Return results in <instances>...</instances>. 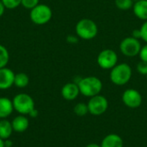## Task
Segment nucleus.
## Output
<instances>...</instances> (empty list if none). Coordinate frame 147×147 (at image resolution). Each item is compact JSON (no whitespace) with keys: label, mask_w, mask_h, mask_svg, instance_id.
<instances>
[{"label":"nucleus","mask_w":147,"mask_h":147,"mask_svg":"<svg viewBox=\"0 0 147 147\" xmlns=\"http://www.w3.org/2000/svg\"><path fill=\"white\" fill-rule=\"evenodd\" d=\"M13 133V127L11 121L6 119L0 120V138L3 140L10 138Z\"/></svg>","instance_id":"dca6fc26"},{"label":"nucleus","mask_w":147,"mask_h":147,"mask_svg":"<svg viewBox=\"0 0 147 147\" xmlns=\"http://www.w3.org/2000/svg\"><path fill=\"white\" fill-rule=\"evenodd\" d=\"M13 131L16 133H23L25 132L29 126V121L26 115H19L16 116L11 121Z\"/></svg>","instance_id":"f8f14e48"},{"label":"nucleus","mask_w":147,"mask_h":147,"mask_svg":"<svg viewBox=\"0 0 147 147\" xmlns=\"http://www.w3.org/2000/svg\"><path fill=\"white\" fill-rule=\"evenodd\" d=\"M76 34L83 40H92L98 34V27L96 23L90 18H83L79 20L75 27Z\"/></svg>","instance_id":"7ed1b4c3"},{"label":"nucleus","mask_w":147,"mask_h":147,"mask_svg":"<svg viewBox=\"0 0 147 147\" xmlns=\"http://www.w3.org/2000/svg\"><path fill=\"white\" fill-rule=\"evenodd\" d=\"M87 105L89 109V113H90L92 115L98 116L102 115L107 111L109 108V102L105 96L99 94L90 97Z\"/></svg>","instance_id":"6e6552de"},{"label":"nucleus","mask_w":147,"mask_h":147,"mask_svg":"<svg viewBox=\"0 0 147 147\" xmlns=\"http://www.w3.org/2000/svg\"><path fill=\"white\" fill-rule=\"evenodd\" d=\"M39 0H22V3L21 5H22V7L24 9H34L35 6H37L39 4Z\"/></svg>","instance_id":"4be33fe9"},{"label":"nucleus","mask_w":147,"mask_h":147,"mask_svg":"<svg viewBox=\"0 0 147 147\" xmlns=\"http://www.w3.org/2000/svg\"><path fill=\"white\" fill-rule=\"evenodd\" d=\"M133 71L131 66L126 63L117 64L110 71L109 78L110 81L118 86L127 84L132 78Z\"/></svg>","instance_id":"f03ea898"},{"label":"nucleus","mask_w":147,"mask_h":147,"mask_svg":"<svg viewBox=\"0 0 147 147\" xmlns=\"http://www.w3.org/2000/svg\"><path fill=\"white\" fill-rule=\"evenodd\" d=\"M140 31V39H142L145 42L147 43V21H145L144 23L141 25Z\"/></svg>","instance_id":"b1692460"},{"label":"nucleus","mask_w":147,"mask_h":147,"mask_svg":"<svg viewBox=\"0 0 147 147\" xmlns=\"http://www.w3.org/2000/svg\"><path fill=\"white\" fill-rule=\"evenodd\" d=\"M9 60V53L8 49L0 44V69L6 67Z\"/></svg>","instance_id":"a211bd4d"},{"label":"nucleus","mask_w":147,"mask_h":147,"mask_svg":"<svg viewBox=\"0 0 147 147\" xmlns=\"http://www.w3.org/2000/svg\"><path fill=\"white\" fill-rule=\"evenodd\" d=\"M133 37H134V38H136L138 40L140 38V29L134 30V32H133Z\"/></svg>","instance_id":"cd10ccee"},{"label":"nucleus","mask_w":147,"mask_h":147,"mask_svg":"<svg viewBox=\"0 0 147 147\" xmlns=\"http://www.w3.org/2000/svg\"><path fill=\"white\" fill-rule=\"evenodd\" d=\"M122 102L130 109H138L142 103V96L137 90L127 89L122 94Z\"/></svg>","instance_id":"1a4fd4ad"},{"label":"nucleus","mask_w":147,"mask_h":147,"mask_svg":"<svg viewBox=\"0 0 147 147\" xmlns=\"http://www.w3.org/2000/svg\"><path fill=\"white\" fill-rule=\"evenodd\" d=\"M29 83V78L28 76L24 72H19L15 75V80H14V85L17 88L22 89L28 85Z\"/></svg>","instance_id":"f3484780"},{"label":"nucleus","mask_w":147,"mask_h":147,"mask_svg":"<svg viewBox=\"0 0 147 147\" xmlns=\"http://www.w3.org/2000/svg\"><path fill=\"white\" fill-rule=\"evenodd\" d=\"M30 20L36 25H45L49 22L53 17L52 9L44 3H39L29 13Z\"/></svg>","instance_id":"20e7f679"},{"label":"nucleus","mask_w":147,"mask_h":147,"mask_svg":"<svg viewBox=\"0 0 147 147\" xmlns=\"http://www.w3.org/2000/svg\"><path fill=\"white\" fill-rule=\"evenodd\" d=\"M14 110L12 100L8 97H0V120L9 117Z\"/></svg>","instance_id":"ddd939ff"},{"label":"nucleus","mask_w":147,"mask_h":147,"mask_svg":"<svg viewBox=\"0 0 147 147\" xmlns=\"http://www.w3.org/2000/svg\"><path fill=\"white\" fill-rule=\"evenodd\" d=\"M96 61L102 69L111 70L117 65L118 55L114 50L107 48L99 53Z\"/></svg>","instance_id":"0eeeda50"},{"label":"nucleus","mask_w":147,"mask_h":147,"mask_svg":"<svg viewBox=\"0 0 147 147\" xmlns=\"http://www.w3.org/2000/svg\"><path fill=\"white\" fill-rule=\"evenodd\" d=\"M14 110L19 115H28L32 109H34V102L32 96L26 93H19L16 95L12 100Z\"/></svg>","instance_id":"39448f33"},{"label":"nucleus","mask_w":147,"mask_h":147,"mask_svg":"<svg viewBox=\"0 0 147 147\" xmlns=\"http://www.w3.org/2000/svg\"><path fill=\"white\" fill-rule=\"evenodd\" d=\"M142 46L140 40L133 36L124 38L120 43V50L121 53L127 57H135L140 54Z\"/></svg>","instance_id":"423d86ee"},{"label":"nucleus","mask_w":147,"mask_h":147,"mask_svg":"<svg viewBox=\"0 0 147 147\" xmlns=\"http://www.w3.org/2000/svg\"><path fill=\"white\" fill-rule=\"evenodd\" d=\"M4 7L8 9H14L19 7L22 3V0H1Z\"/></svg>","instance_id":"412c9836"},{"label":"nucleus","mask_w":147,"mask_h":147,"mask_svg":"<svg viewBox=\"0 0 147 147\" xmlns=\"http://www.w3.org/2000/svg\"><path fill=\"white\" fill-rule=\"evenodd\" d=\"M136 69H137V71H138L140 74L144 75V76H147V62H145V61L140 60V61L137 64Z\"/></svg>","instance_id":"5701e85b"},{"label":"nucleus","mask_w":147,"mask_h":147,"mask_svg":"<svg viewBox=\"0 0 147 147\" xmlns=\"http://www.w3.org/2000/svg\"><path fill=\"white\" fill-rule=\"evenodd\" d=\"M101 147H123V140L116 134H109L102 140Z\"/></svg>","instance_id":"2eb2a0df"},{"label":"nucleus","mask_w":147,"mask_h":147,"mask_svg":"<svg viewBox=\"0 0 147 147\" xmlns=\"http://www.w3.org/2000/svg\"><path fill=\"white\" fill-rule=\"evenodd\" d=\"M15 75L16 74L11 69L8 67L1 68L0 69V90H5L11 88L14 85Z\"/></svg>","instance_id":"9d476101"},{"label":"nucleus","mask_w":147,"mask_h":147,"mask_svg":"<svg viewBox=\"0 0 147 147\" xmlns=\"http://www.w3.org/2000/svg\"><path fill=\"white\" fill-rule=\"evenodd\" d=\"M79 94L80 91H79L78 85L74 82L65 84L61 89V96L66 101L75 100Z\"/></svg>","instance_id":"9b49d317"},{"label":"nucleus","mask_w":147,"mask_h":147,"mask_svg":"<svg viewBox=\"0 0 147 147\" xmlns=\"http://www.w3.org/2000/svg\"><path fill=\"white\" fill-rule=\"evenodd\" d=\"M5 7H4V5H3V3H2V1L0 0V17L4 14V11H5Z\"/></svg>","instance_id":"c85d7f7f"},{"label":"nucleus","mask_w":147,"mask_h":147,"mask_svg":"<svg viewBox=\"0 0 147 147\" xmlns=\"http://www.w3.org/2000/svg\"><path fill=\"white\" fill-rule=\"evenodd\" d=\"M115 6L121 10H128L134 6V0H115Z\"/></svg>","instance_id":"aec40b11"},{"label":"nucleus","mask_w":147,"mask_h":147,"mask_svg":"<svg viewBox=\"0 0 147 147\" xmlns=\"http://www.w3.org/2000/svg\"><path fill=\"white\" fill-rule=\"evenodd\" d=\"M134 15L140 20L147 21V0H136L133 6Z\"/></svg>","instance_id":"4468645a"},{"label":"nucleus","mask_w":147,"mask_h":147,"mask_svg":"<svg viewBox=\"0 0 147 147\" xmlns=\"http://www.w3.org/2000/svg\"><path fill=\"white\" fill-rule=\"evenodd\" d=\"M12 146H13V142L11 140H9V139L4 140V147H11Z\"/></svg>","instance_id":"c756f323"},{"label":"nucleus","mask_w":147,"mask_h":147,"mask_svg":"<svg viewBox=\"0 0 147 147\" xmlns=\"http://www.w3.org/2000/svg\"><path fill=\"white\" fill-rule=\"evenodd\" d=\"M28 115H29L31 118H36V117L39 115V112H38L37 109H32V110L30 111V113L28 114Z\"/></svg>","instance_id":"bb28decb"},{"label":"nucleus","mask_w":147,"mask_h":147,"mask_svg":"<svg viewBox=\"0 0 147 147\" xmlns=\"http://www.w3.org/2000/svg\"><path fill=\"white\" fill-rule=\"evenodd\" d=\"M66 41L68 43H70V44H76L78 41V36H75V35H68L66 37Z\"/></svg>","instance_id":"a878e982"},{"label":"nucleus","mask_w":147,"mask_h":147,"mask_svg":"<svg viewBox=\"0 0 147 147\" xmlns=\"http://www.w3.org/2000/svg\"><path fill=\"white\" fill-rule=\"evenodd\" d=\"M78 85L80 94L86 97H92L99 95L102 90V83L101 79L95 76L81 78Z\"/></svg>","instance_id":"f257e3e1"},{"label":"nucleus","mask_w":147,"mask_h":147,"mask_svg":"<svg viewBox=\"0 0 147 147\" xmlns=\"http://www.w3.org/2000/svg\"><path fill=\"white\" fill-rule=\"evenodd\" d=\"M0 147H4V140L0 138Z\"/></svg>","instance_id":"2f4dec72"},{"label":"nucleus","mask_w":147,"mask_h":147,"mask_svg":"<svg viewBox=\"0 0 147 147\" xmlns=\"http://www.w3.org/2000/svg\"><path fill=\"white\" fill-rule=\"evenodd\" d=\"M140 58L142 61L147 62V43L141 47L140 52Z\"/></svg>","instance_id":"393cba45"},{"label":"nucleus","mask_w":147,"mask_h":147,"mask_svg":"<svg viewBox=\"0 0 147 147\" xmlns=\"http://www.w3.org/2000/svg\"><path fill=\"white\" fill-rule=\"evenodd\" d=\"M86 147H101V146H99L96 143H91V144H89Z\"/></svg>","instance_id":"7c9ffc66"},{"label":"nucleus","mask_w":147,"mask_h":147,"mask_svg":"<svg viewBox=\"0 0 147 147\" xmlns=\"http://www.w3.org/2000/svg\"><path fill=\"white\" fill-rule=\"evenodd\" d=\"M73 110H74V113L76 114V115L80 116V117L84 116L89 113L88 105L84 102H79V103L76 104Z\"/></svg>","instance_id":"6ab92c4d"}]
</instances>
